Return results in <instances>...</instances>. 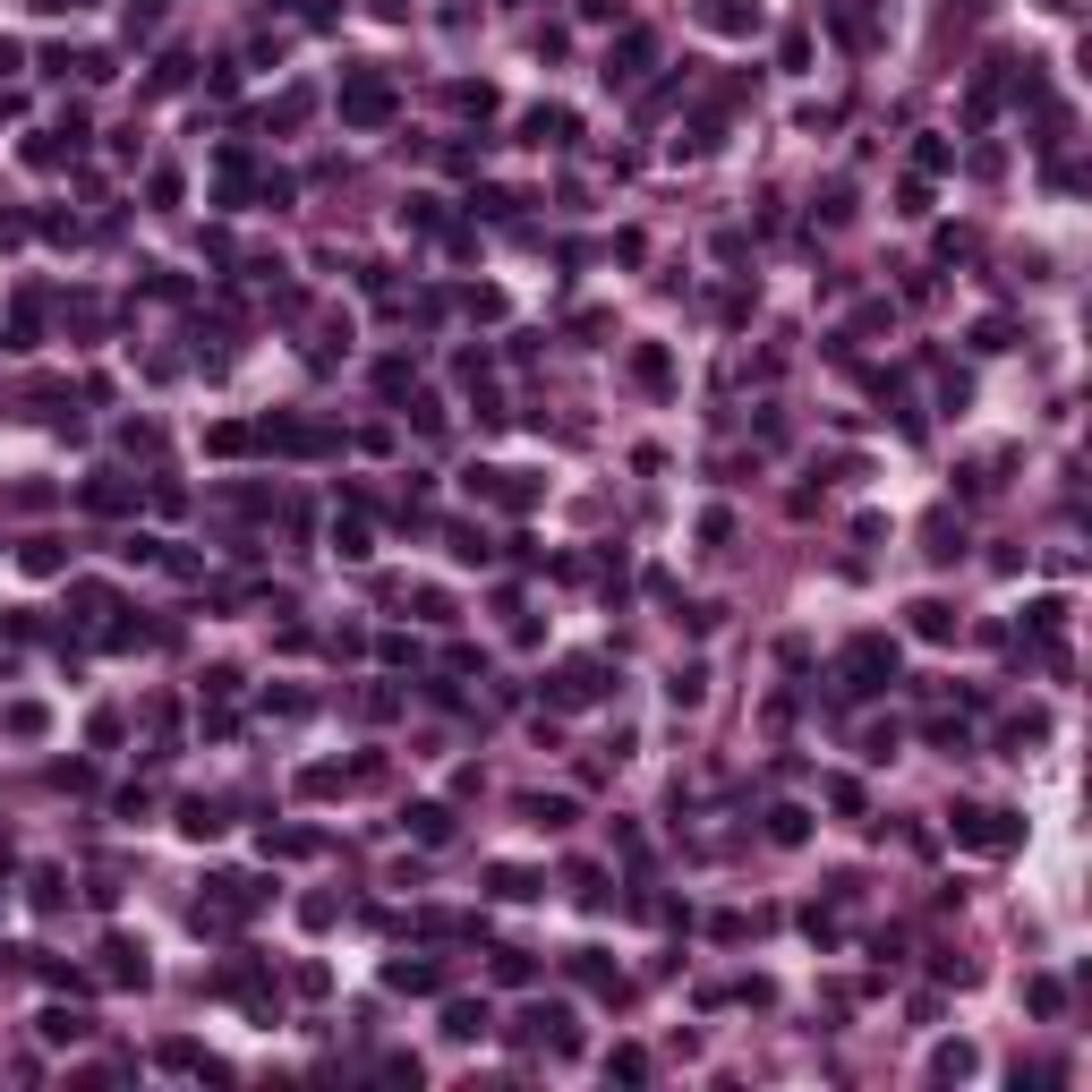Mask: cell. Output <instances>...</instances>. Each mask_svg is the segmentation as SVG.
Segmentation results:
<instances>
[{
  "instance_id": "cell-1",
  "label": "cell",
  "mask_w": 1092,
  "mask_h": 1092,
  "mask_svg": "<svg viewBox=\"0 0 1092 1092\" xmlns=\"http://www.w3.org/2000/svg\"><path fill=\"white\" fill-rule=\"evenodd\" d=\"M956 837L982 845V853H999V845H1015V828H1007V811H956Z\"/></svg>"
},
{
  "instance_id": "cell-2",
  "label": "cell",
  "mask_w": 1092,
  "mask_h": 1092,
  "mask_svg": "<svg viewBox=\"0 0 1092 1092\" xmlns=\"http://www.w3.org/2000/svg\"><path fill=\"white\" fill-rule=\"evenodd\" d=\"M913 632H922V640H947V632H956V614H947L939 598H922V606H913Z\"/></svg>"
},
{
  "instance_id": "cell-3",
  "label": "cell",
  "mask_w": 1092,
  "mask_h": 1092,
  "mask_svg": "<svg viewBox=\"0 0 1092 1092\" xmlns=\"http://www.w3.org/2000/svg\"><path fill=\"white\" fill-rule=\"evenodd\" d=\"M444 1033H453V1041H469V1033H487V1007H453V1015H444Z\"/></svg>"
}]
</instances>
